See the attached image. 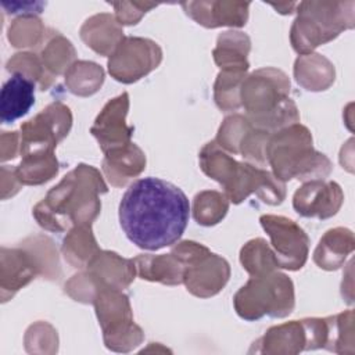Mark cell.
<instances>
[{
	"mask_svg": "<svg viewBox=\"0 0 355 355\" xmlns=\"http://www.w3.org/2000/svg\"><path fill=\"white\" fill-rule=\"evenodd\" d=\"M189 211V200L178 186L158 178H143L125 191L119 202V222L133 244L157 251L182 237Z\"/></svg>",
	"mask_w": 355,
	"mask_h": 355,
	"instance_id": "6da1fadb",
	"label": "cell"
},
{
	"mask_svg": "<svg viewBox=\"0 0 355 355\" xmlns=\"http://www.w3.org/2000/svg\"><path fill=\"white\" fill-rule=\"evenodd\" d=\"M107 190L100 172L92 165L80 164L35 205L33 216L42 227L51 232L90 225L100 214L98 194Z\"/></svg>",
	"mask_w": 355,
	"mask_h": 355,
	"instance_id": "7a4b0ae2",
	"label": "cell"
},
{
	"mask_svg": "<svg viewBox=\"0 0 355 355\" xmlns=\"http://www.w3.org/2000/svg\"><path fill=\"white\" fill-rule=\"evenodd\" d=\"M200 166L207 176L223 187L227 198L234 204H240L251 193L270 205L280 204L286 197L284 182L265 169L237 162L216 141H209L201 148Z\"/></svg>",
	"mask_w": 355,
	"mask_h": 355,
	"instance_id": "3957f363",
	"label": "cell"
},
{
	"mask_svg": "<svg viewBox=\"0 0 355 355\" xmlns=\"http://www.w3.org/2000/svg\"><path fill=\"white\" fill-rule=\"evenodd\" d=\"M288 90V78L275 68L258 69L245 78L240 87V103L247 110L248 122L269 133L297 122V107Z\"/></svg>",
	"mask_w": 355,
	"mask_h": 355,
	"instance_id": "277c9868",
	"label": "cell"
},
{
	"mask_svg": "<svg viewBox=\"0 0 355 355\" xmlns=\"http://www.w3.org/2000/svg\"><path fill=\"white\" fill-rule=\"evenodd\" d=\"M265 155L273 175L282 182L293 178L298 180L323 179L331 171L327 157L313 150L309 130L298 123L270 135Z\"/></svg>",
	"mask_w": 355,
	"mask_h": 355,
	"instance_id": "5b68a950",
	"label": "cell"
},
{
	"mask_svg": "<svg viewBox=\"0 0 355 355\" xmlns=\"http://www.w3.org/2000/svg\"><path fill=\"white\" fill-rule=\"evenodd\" d=\"M354 1H302L298 17L291 26V44L297 53L305 54L319 44L330 42L343 29L352 28Z\"/></svg>",
	"mask_w": 355,
	"mask_h": 355,
	"instance_id": "8992f818",
	"label": "cell"
},
{
	"mask_svg": "<svg viewBox=\"0 0 355 355\" xmlns=\"http://www.w3.org/2000/svg\"><path fill=\"white\" fill-rule=\"evenodd\" d=\"M233 304L239 316L245 320L284 318L294 308V286L288 276L279 272L252 276L236 293Z\"/></svg>",
	"mask_w": 355,
	"mask_h": 355,
	"instance_id": "52a82bcc",
	"label": "cell"
},
{
	"mask_svg": "<svg viewBox=\"0 0 355 355\" xmlns=\"http://www.w3.org/2000/svg\"><path fill=\"white\" fill-rule=\"evenodd\" d=\"M183 265V283L187 291L197 297H211L219 293L227 283L230 268L225 258L212 254L207 247L196 241H182L172 248Z\"/></svg>",
	"mask_w": 355,
	"mask_h": 355,
	"instance_id": "ba28073f",
	"label": "cell"
},
{
	"mask_svg": "<svg viewBox=\"0 0 355 355\" xmlns=\"http://www.w3.org/2000/svg\"><path fill=\"white\" fill-rule=\"evenodd\" d=\"M104 343L114 351H129L143 340V331L133 323L128 297L116 288H100L94 295Z\"/></svg>",
	"mask_w": 355,
	"mask_h": 355,
	"instance_id": "9c48e42d",
	"label": "cell"
},
{
	"mask_svg": "<svg viewBox=\"0 0 355 355\" xmlns=\"http://www.w3.org/2000/svg\"><path fill=\"white\" fill-rule=\"evenodd\" d=\"M72 125V115L67 105L53 103L42 110L35 118L21 126V155L50 153L62 140Z\"/></svg>",
	"mask_w": 355,
	"mask_h": 355,
	"instance_id": "30bf717a",
	"label": "cell"
},
{
	"mask_svg": "<svg viewBox=\"0 0 355 355\" xmlns=\"http://www.w3.org/2000/svg\"><path fill=\"white\" fill-rule=\"evenodd\" d=\"M259 222L270 237L272 251L279 268L298 270L308 258L309 239L294 220L286 216L262 215Z\"/></svg>",
	"mask_w": 355,
	"mask_h": 355,
	"instance_id": "8fae6325",
	"label": "cell"
},
{
	"mask_svg": "<svg viewBox=\"0 0 355 355\" xmlns=\"http://www.w3.org/2000/svg\"><path fill=\"white\" fill-rule=\"evenodd\" d=\"M161 49L143 37H123L108 60L110 73L119 82L132 83L161 62Z\"/></svg>",
	"mask_w": 355,
	"mask_h": 355,
	"instance_id": "7c38bea8",
	"label": "cell"
},
{
	"mask_svg": "<svg viewBox=\"0 0 355 355\" xmlns=\"http://www.w3.org/2000/svg\"><path fill=\"white\" fill-rule=\"evenodd\" d=\"M136 275L133 259L121 258L111 251H100L89 263L87 272L73 276L79 286L90 287L93 300L100 288L122 290L128 287ZM76 286V284H75Z\"/></svg>",
	"mask_w": 355,
	"mask_h": 355,
	"instance_id": "4fadbf2b",
	"label": "cell"
},
{
	"mask_svg": "<svg viewBox=\"0 0 355 355\" xmlns=\"http://www.w3.org/2000/svg\"><path fill=\"white\" fill-rule=\"evenodd\" d=\"M129 110L126 92L110 100L97 115L90 132L97 139L104 154L121 150L130 144L133 128L125 122Z\"/></svg>",
	"mask_w": 355,
	"mask_h": 355,
	"instance_id": "5bb4252c",
	"label": "cell"
},
{
	"mask_svg": "<svg viewBox=\"0 0 355 355\" xmlns=\"http://www.w3.org/2000/svg\"><path fill=\"white\" fill-rule=\"evenodd\" d=\"M343 202L341 187L320 179L304 183L294 194V209L305 218L326 219L333 216Z\"/></svg>",
	"mask_w": 355,
	"mask_h": 355,
	"instance_id": "9a60e30c",
	"label": "cell"
},
{
	"mask_svg": "<svg viewBox=\"0 0 355 355\" xmlns=\"http://www.w3.org/2000/svg\"><path fill=\"white\" fill-rule=\"evenodd\" d=\"M0 269L1 301L6 302L40 272V263L29 251L3 247Z\"/></svg>",
	"mask_w": 355,
	"mask_h": 355,
	"instance_id": "2e32d148",
	"label": "cell"
},
{
	"mask_svg": "<svg viewBox=\"0 0 355 355\" xmlns=\"http://www.w3.org/2000/svg\"><path fill=\"white\" fill-rule=\"evenodd\" d=\"M197 24L207 28L216 26H243L248 18L250 3H232V1H189L182 3Z\"/></svg>",
	"mask_w": 355,
	"mask_h": 355,
	"instance_id": "e0dca14e",
	"label": "cell"
},
{
	"mask_svg": "<svg viewBox=\"0 0 355 355\" xmlns=\"http://www.w3.org/2000/svg\"><path fill=\"white\" fill-rule=\"evenodd\" d=\"M35 104V82L22 73L12 76L3 85L0 94V119L11 123L28 114Z\"/></svg>",
	"mask_w": 355,
	"mask_h": 355,
	"instance_id": "ac0fdd59",
	"label": "cell"
},
{
	"mask_svg": "<svg viewBox=\"0 0 355 355\" xmlns=\"http://www.w3.org/2000/svg\"><path fill=\"white\" fill-rule=\"evenodd\" d=\"M104 155L103 171L114 186L126 184V182L137 176L146 165V157L135 143Z\"/></svg>",
	"mask_w": 355,
	"mask_h": 355,
	"instance_id": "d6986e66",
	"label": "cell"
},
{
	"mask_svg": "<svg viewBox=\"0 0 355 355\" xmlns=\"http://www.w3.org/2000/svg\"><path fill=\"white\" fill-rule=\"evenodd\" d=\"M133 262L136 266V273L143 280L159 282L169 286L183 283L184 268L173 254H143L136 257Z\"/></svg>",
	"mask_w": 355,
	"mask_h": 355,
	"instance_id": "ffe728a7",
	"label": "cell"
},
{
	"mask_svg": "<svg viewBox=\"0 0 355 355\" xmlns=\"http://www.w3.org/2000/svg\"><path fill=\"white\" fill-rule=\"evenodd\" d=\"M354 250L352 232L348 229L337 227L326 232L315 250L313 261L322 269L333 270L340 268L347 255Z\"/></svg>",
	"mask_w": 355,
	"mask_h": 355,
	"instance_id": "44dd1931",
	"label": "cell"
},
{
	"mask_svg": "<svg viewBox=\"0 0 355 355\" xmlns=\"http://www.w3.org/2000/svg\"><path fill=\"white\" fill-rule=\"evenodd\" d=\"M262 345L258 352L269 354H297L305 349L306 336L302 322L293 320L269 329L262 338L257 341Z\"/></svg>",
	"mask_w": 355,
	"mask_h": 355,
	"instance_id": "7402d4cb",
	"label": "cell"
},
{
	"mask_svg": "<svg viewBox=\"0 0 355 355\" xmlns=\"http://www.w3.org/2000/svg\"><path fill=\"white\" fill-rule=\"evenodd\" d=\"M80 36L87 46L104 55L111 50H115V47L123 39L122 29L108 14L94 15L87 19L80 29Z\"/></svg>",
	"mask_w": 355,
	"mask_h": 355,
	"instance_id": "603a6c76",
	"label": "cell"
},
{
	"mask_svg": "<svg viewBox=\"0 0 355 355\" xmlns=\"http://www.w3.org/2000/svg\"><path fill=\"white\" fill-rule=\"evenodd\" d=\"M250 40L241 32H225L218 37V47L214 50L215 62L223 71L245 72L248 68L247 53Z\"/></svg>",
	"mask_w": 355,
	"mask_h": 355,
	"instance_id": "cb8c5ba5",
	"label": "cell"
},
{
	"mask_svg": "<svg viewBox=\"0 0 355 355\" xmlns=\"http://www.w3.org/2000/svg\"><path fill=\"white\" fill-rule=\"evenodd\" d=\"M100 252L90 225L73 226L62 244L64 258L73 268H85Z\"/></svg>",
	"mask_w": 355,
	"mask_h": 355,
	"instance_id": "d4e9b609",
	"label": "cell"
},
{
	"mask_svg": "<svg viewBox=\"0 0 355 355\" xmlns=\"http://www.w3.org/2000/svg\"><path fill=\"white\" fill-rule=\"evenodd\" d=\"M58 172V161L53 151L28 154L15 168V175L22 184H42Z\"/></svg>",
	"mask_w": 355,
	"mask_h": 355,
	"instance_id": "484cf974",
	"label": "cell"
},
{
	"mask_svg": "<svg viewBox=\"0 0 355 355\" xmlns=\"http://www.w3.org/2000/svg\"><path fill=\"white\" fill-rule=\"evenodd\" d=\"M240 261L251 276L270 273L279 268L272 248L263 239L248 241L240 251Z\"/></svg>",
	"mask_w": 355,
	"mask_h": 355,
	"instance_id": "4316f807",
	"label": "cell"
},
{
	"mask_svg": "<svg viewBox=\"0 0 355 355\" xmlns=\"http://www.w3.org/2000/svg\"><path fill=\"white\" fill-rule=\"evenodd\" d=\"M227 198L218 191H201L194 198V218L200 225L218 223L227 211Z\"/></svg>",
	"mask_w": 355,
	"mask_h": 355,
	"instance_id": "83f0119b",
	"label": "cell"
},
{
	"mask_svg": "<svg viewBox=\"0 0 355 355\" xmlns=\"http://www.w3.org/2000/svg\"><path fill=\"white\" fill-rule=\"evenodd\" d=\"M245 72L222 71L215 83V101L220 110H236L240 107V87Z\"/></svg>",
	"mask_w": 355,
	"mask_h": 355,
	"instance_id": "f1b7e54d",
	"label": "cell"
},
{
	"mask_svg": "<svg viewBox=\"0 0 355 355\" xmlns=\"http://www.w3.org/2000/svg\"><path fill=\"white\" fill-rule=\"evenodd\" d=\"M100 72H103V69L97 64L79 61L75 62L65 73V83L72 93L87 96L94 93L103 83V80L100 79H87V76H93Z\"/></svg>",
	"mask_w": 355,
	"mask_h": 355,
	"instance_id": "f546056e",
	"label": "cell"
},
{
	"mask_svg": "<svg viewBox=\"0 0 355 355\" xmlns=\"http://www.w3.org/2000/svg\"><path fill=\"white\" fill-rule=\"evenodd\" d=\"M73 47L62 36H57L55 39H53L42 53L43 65L49 72H53L55 75L61 73L67 68L68 62L73 58Z\"/></svg>",
	"mask_w": 355,
	"mask_h": 355,
	"instance_id": "4dcf8cb0",
	"label": "cell"
},
{
	"mask_svg": "<svg viewBox=\"0 0 355 355\" xmlns=\"http://www.w3.org/2000/svg\"><path fill=\"white\" fill-rule=\"evenodd\" d=\"M272 133L262 130V129H257L254 126H251L245 135L243 136L240 146H239V153L243 154V157L251 162L258 164L259 166L266 165V155H265V150H266V143L268 139Z\"/></svg>",
	"mask_w": 355,
	"mask_h": 355,
	"instance_id": "1f68e13d",
	"label": "cell"
},
{
	"mask_svg": "<svg viewBox=\"0 0 355 355\" xmlns=\"http://www.w3.org/2000/svg\"><path fill=\"white\" fill-rule=\"evenodd\" d=\"M251 126L252 125L244 116H240V115L229 116L223 121V125L219 129L216 143H219L220 147L223 146L226 150L237 154L240 141Z\"/></svg>",
	"mask_w": 355,
	"mask_h": 355,
	"instance_id": "d6a6232c",
	"label": "cell"
}]
</instances>
